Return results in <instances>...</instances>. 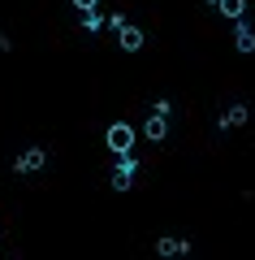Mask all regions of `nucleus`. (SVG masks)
Listing matches in <instances>:
<instances>
[{
  "label": "nucleus",
  "mask_w": 255,
  "mask_h": 260,
  "mask_svg": "<svg viewBox=\"0 0 255 260\" xmlns=\"http://www.w3.org/2000/svg\"><path fill=\"white\" fill-rule=\"evenodd\" d=\"M48 165V152L44 148H26L22 156H13V174H39Z\"/></svg>",
  "instance_id": "nucleus-5"
},
{
  "label": "nucleus",
  "mask_w": 255,
  "mask_h": 260,
  "mask_svg": "<svg viewBox=\"0 0 255 260\" xmlns=\"http://www.w3.org/2000/svg\"><path fill=\"white\" fill-rule=\"evenodd\" d=\"M147 113H164V117H173V100H164V95H156V100L147 104Z\"/></svg>",
  "instance_id": "nucleus-11"
},
{
  "label": "nucleus",
  "mask_w": 255,
  "mask_h": 260,
  "mask_svg": "<svg viewBox=\"0 0 255 260\" xmlns=\"http://www.w3.org/2000/svg\"><path fill=\"white\" fill-rule=\"evenodd\" d=\"M69 5H74L78 13H82V9H100V0H69Z\"/></svg>",
  "instance_id": "nucleus-12"
},
{
  "label": "nucleus",
  "mask_w": 255,
  "mask_h": 260,
  "mask_svg": "<svg viewBox=\"0 0 255 260\" xmlns=\"http://www.w3.org/2000/svg\"><path fill=\"white\" fill-rule=\"evenodd\" d=\"M143 44H147V35L126 18V22L117 26V48H121V52H143Z\"/></svg>",
  "instance_id": "nucleus-4"
},
{
  "label": "nucleus",
  "mask_w": 255,
  "mask_h": 260,
  "mask_svg": "<svg viewBox=\"0 0 255 260\" xmlns=\"http://www.w3.org/2000/svg\"><path fill=\"white\" fill-rule=\"evenodd\" d=\"M234 48H238L242 56L255 52V26H251L246 18H234Z\"/></svg>",
  "instance_id": "nucleus-6"
},
{
  "label": "nucleus",
  "mask_w": 255,
  "mask_h": 260,
  "mask_svg": "<svg viewBox=\"0 0 255 260\" xmlns=\"http://www.w3.org/2000/svg\"><path fill=\"white\" fill-rule=\"evenodd\" d=\"M134 174H138V156H134V152H121L117 165H113V174H108V186H113L117 195H121V191H130Z\"/></svg>",
  "instance_id": "nucleus-1"
},
{
  "label": "nucleus",
  "mask_w": 255,
  "mask_h": 260,
  "mask_svg": "<svg viewBox=\"0 0 255 260\" xmlns=\"http://www.w3.org/2000/svg\"><path fill=\"white\" fill-rule=\"evenodd\" d=\"M212 9H221L225 18H246V0H212Z\"/></svg>",
  "instance_id": "nucleus-9"
},
{
  "label": "nucleus",
  "mask_w": 255,
  "mask_h": 260,
  "mask_svg": "<svg viewBox=\"0 0 255 260\" xmlns=\"http://www.w3.org/2000/svg\"><path fill=\"white\" fill-rule=\"evenodd\" d=\"M208 5H212V0H208Z\"/></svg>",
  "instance_id": "nucleus-13"
},
{
  "label": "nucleus",
  "mask_w": 255,
  "mask_h": 260,
  "mask_svg": "<svg viewBox=\"0 0 255 260\" xmlns=\"http://www.w3.org/2000/svg\"><path fill=\"white\" fill-rule=\"evenodd\" d=\"M82 30L100 35V30H104V13H100V9H82Z\"/></svg>",
  "instance_id": "nucleus-10"
},
{
  "label": "nucleus",
  "mask_w": 255,
  "mask_h": 260,
  "mask_svg": "<svg viewBox=\"0 0 255 260\" xmlns=\"http://www.w3.org/2000/svg\"><path fill=\"white\" fill-rule=\"evenodd\" d=\"M191 239H156V256H186Z\"/></svg>",
  "instance_id": "nucleus-8"
},
{
  "label": "nucleus",
  "mask_w": 255,
  "mask_h": 260,
  "mask_svg": "<svg viewBox=\"0 0 255 260\" xmlns=\"http://www.w3.org/2000/svg\"><path fill=\"white\" fill-rule=\"evenodd\" d=\"M143 135L152 143H164V135H169V117L164 113H147V126H143Z\"/></svg>",
  "instance_id": "nucleus-7"
},
{
  "label": "nucleus",
  "mask_w": 255,
  "mask_h": 260,
  "mask_svg": "<svg viewBox=\"0 0 255 260\" xmlns=\"http://www.w3.org/2000/svg\"><path fill=\"white\" fill-rule=\"evenodd\" d=\"M246 121H251V104L234 100L229 109H221V117H216V130H238V126H246Z\"/></svg>",
  "instance_id": "nucleus-3"
},
{
  "label": "nucleus",
  "mask_w": 255,
  "mask_h": 260,
  "mask_svg": "<svg viewBox=\"0 0 255 260\" xmlns=\"http://www.w3.org/2000/svg\"><path fill=\"white\" fill-rule=\"evenodd\" d=\"M134 126H130V121H113L108 126V135H104V148L113 152V156H121V152H134Z\"/></svg>",
  "instance_id": "nucleus-2"
}]
</instances>
